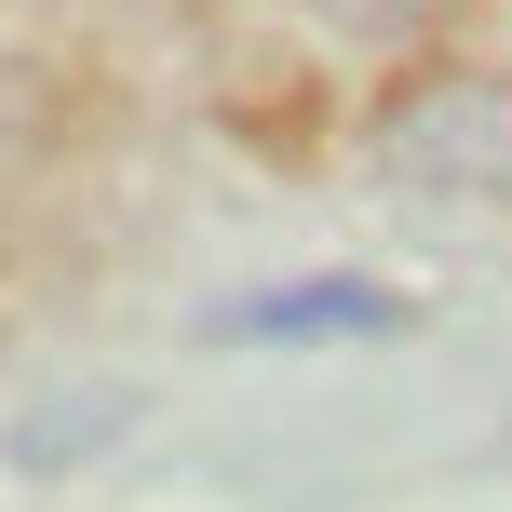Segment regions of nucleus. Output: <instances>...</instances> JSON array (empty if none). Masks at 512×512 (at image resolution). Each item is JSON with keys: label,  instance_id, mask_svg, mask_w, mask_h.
<instances>
[{"label": "nucleus", "instance_id": "obj_1", "mask_svg": "<svg viewBox=\"0 0 512 512\" xmlns=\"http://www.w3.org/2000/svg\"><path fill=\"white\" fill-rule=\"evenodd\" d=\"M378 149H391V176H418V189L499 203L512 189V81H432V95H405V122H391Z\"/></svg>", "mask_w": 512, "mask_h": 512}, {"label": "nucleus", "instance_id": "obj_2", "mask_svg": "<svg viewBox=\"0 0 512 512\" xmlns=\"http://www.w3.org/2000/svg\"><path fill=\"white\" fill-rule=\"evenodd\" d=\"M391 324H405V297H378V283H283V297L216 310V337H243V351H297V337H391Z\"/></svg>", "mask_w": 512, "mask_h": 512}]
</instances>
